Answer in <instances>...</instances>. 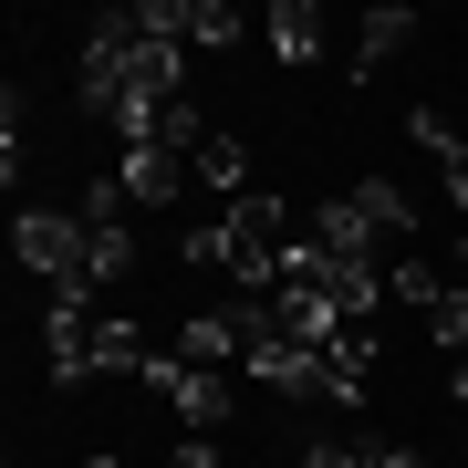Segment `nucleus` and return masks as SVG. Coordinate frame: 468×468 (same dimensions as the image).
Segmentation results:
<instances>
[{"label":"nucleus","mask_w":468,"mask_h":468,"mask_svg":"<svg viewBox=\"0 0 468 468\" xmlns=\"http://www.w3.org/2000/svg\"><path fill=\"white\" fill-rule=\"evenodd\" d=\"M218 229H229V282L239 292H282V250H292V208L282 198H229Z\"/></svg>","instance_id":"obj_1"},{"label":"nucleus","mask_w":468,"mask_h":468,"mask_svg":"<svg viewBox=\"0 0 468 468\" xmlns=\"http://www.w3.org/2000/svg\"><path fill=\"white\" fill-rule=\"evenodd\" d=\"M84 208H21L11 218V250H21V271H42V282L52 292H63V282H84Z\"/></svg>","instance_id":"obj_2"},{"label":"nucleus","mask_w":468,"mask_h":468,"mask_svg":"<svg viewBox=\"0 0 468 468\" xmlns=\"http://www.w3.org/2000/svg\"><path fill=\"white\" fill-rule=\"evenodd\" d=\"M146 385L177 406V427H198V437H218V427L239 417V385H229V375H208V365H177V344L146 365Z\"/></svg>","instance_id":"obj_3"},{"label":"nucleus","mask_w":468,"mask_h":468,"mask_svg":"<svg viewBox=\"0 0 468 468\" xmlns=\"http://www.w3.org/2000/svg\"><path fill=\"white\" fill-rule=\"evenodd\" d=\"M84 302H94V282H63V292L42 302V354H52V385H84V375H94V313H84Z\"/></svg>","instance_id":"obj_4"},{"label":"nucleus","mask_w":468,"mask_h":468,"mask_svg":"<svg viewBox=\"0 0 468 468\" xmlns=\"http://www.w3.org/2000/svg\"><path fill=\"white\" fill-rule=\"evenodd\" d=\"M239 375H250V385H271V396H323V385H334V365H323L313 344H292L282 323H271V334H250Z\"/></svg>","instance_id":"obj_5"},{"label":"nucleus","mask_w":468,"mask_h":468,"mask_svg":"<svg viewBox=\"0 0 468 468\" xmlns=\"http://www.w3.org/2000/svg\"><path fill=\"white\" fill-rule=\"evenodd\" d=\"M115 187H125V208H167L177 187H187V156H177V146H125Z\"/></svg>","instance_id":"obj_6"},{"label":"nucleus","mask_w":468,"mask_h":468,"mask_svg":"<svg viewBox=\"0 0 468 468\" xmlns=\"http://www.w3.org/2000/svg\"><path fill=\"white\" fill-rule=\"evenodd\" d=\"M250 354V334H239V313H187V334H177V365H239Z\"/></svg>","instance_id":"obj_7"},{"label":"nucleus","mask_w":468,"mask_h":468,"mask_svg":"<svg viewBox=\"0 0 468 468\" xmlns=\"http://www.w3.org/2000/svg\"><path fill=\"white\" fill-rule=\"evenodd\" d=\"M448 292H458V282H448V271H437L427 250H396V261H385V302H406L417 323H427V313H437Z\"/></svg>","instance_id":"obj_8"},{"label":"nucleus","mask_w":468,"mask_h":468,"mask_svg":"<svg viewBox=\"0 0 468 468\" xmlns=\"http://www.w3.org/2000/svg\"><path fill=\"white\" fill-rule=\"evenodd\" d=\"M406 135H417V146L437 156V177H448V198L468 208V135H458L448 115H437V104H417V115H406Z\"/></svg>","instance_id":"obj_9"},{"label":"nucleus","mask_w":468,"mask_h":468,"mask_svg":"<svg viewBox=\"0 0 468 468\" xmlns=\"http://www.w3.org/2000/svg\"><path fill=\"white\" fill-rule=\"evenodd\" d=\"M271 63H323V11L313 0H271Z\"/></svg>","instance_id":"obj_10"},{"label":"nucleus","mask_w":468,"mask_h":468,"mask_svg":"<svg viewBox=\"0 0 468 468\" xmlns=\"http://www.w3.org/2000/svg\"><path fill=\"white\" fill-rule=\"evenodd\" d=\"M406 42H417V11H406V0H385V11H365V21H354V73L396 63Z\"/></svg>","instance_id":"obj_11"},{"label":"nucleus","mask_w":468,"mask_h":468,"mask_svg":"<svg viewBox=\"0 0 468 468\" xmlns=\"http://www.w3.org/2000/svg\"><path fill=\"white\" fill-rule=\"evenodd\" d=\"M354 208H365V229L385 239V250H417V198H406V187L365 177V187H354Z\"/></svg>","instance_id":"obj_12"},{"label":"nucleus","mask_w":468,"mask_h":468,"mask_svg":"<svg viewBox=\"0 0 468 468\" xmlns=\"http://www.w3.org/2000/svg\"><path fill=\"white\" fill-rule=\"evenodd\" d=\"M156 354H167V344H156L146 323H125V313H104V323H94V365H104V375H146Z\"/></svg>","instance_id":"obj_13"},{"label":"nucleus","mask_w":468,"mask_h":468,"mask_svg":"<svg viewBox=\"0 0 468 468\" xmlns=\"http://www.w3.org/2000/svg\"><path fill=\"white\" fill-rule=\"evenodd\" d=\"M198 187H218V198H250V146H239L229 125H208V146H198Z\"/></svg>","instance_id":"obj_14"},{"label":"nucleus","mask_w":468,"mask_h":468,"mask_svg":"<svg viewBox=\"0 0 468 468\" xmlns=\"http://www.w3.org/2000/svg\"><path fill=\"white\" fill-rule=\"evenodd\" d=\"M177 42L187 52H229L239 42V11H229V0H177Z\"/></svg>","instance_id":"obj_15"},{"label":"nucleus","mask_w":468,"mask_h":468,"mask_svg":"<svg viewBox=\"0 0 468 468\" xmlns=\"http://www.w3.org/2000/svg\"><path fill=\"white\" fill-rule=\"evenodd\" d=\"M84 282H125V271H135V229H125V218H84Z\"/></svg>","instance_id":"obj_16"},{"label":"nucleus","mask_w":468,"mask_h":468,"mask_svg":"<svg viewBox=\"0 0 468 468\" xmlns=\"http://www.w3.org/2000/svg\"><path fill=\"white\" fill-rule=\"evenodd\" d=\"M177 261L187 271H229V229H218V218H187V229H177Z\"/></svg>","instance_id":"obj_17"},{"label":"nucleus","mask_w":468,"mask_h":468,"mask_svg":"<svg viewBox=\"0 0 468 468\" xmlns=\"http://www.w3.org/2000/svg\"><path fill=\"white\" fill-rule=\"evenodd\" d=\"M427 344L448 354V365L468 354V292H448V302H437V313H427Z\"/></svg>","instance_id":"obj_18"},{"label":"nucleus","mask_w":468,"mask_h":468,"mask_svg":"<svg viewBox=\"0 0 468 468\" xmlns=\"http://www.w3.org/2000/svg\"><path fill=\"white\" fill-rule=\"evenodd\" d=\"M292 468H375V448H344V437H302Z\"/></svg>","instance_id":"obj_19"},{"label":"nucleus","mask_w":468,"mask_h":468,"mask_svg":"<svg viewBox=\"0 0 468 468\" xmlns=\"http://www.w3.org/2000/svg\"><path fill=\"white\" fill-rule=\"evenodd\" d=\"M167 468H218V448H198V437H177V448H167Z\"/></svg>","instance_id":"obj_20"},{"label":"nucleus","mask_w":468,"mask_h":468,"mask_svg":"<svg viewBox=\"0 0 468 468\" xmlns=\"http://www.w3.org/2000/svg\"><path fill=\"white\" fill-rule=\"evenodd\" d=\"M375 468H427V458L417 448H375Z\"/></svg>","instance_id":"obj_21"},{"label":"nucleus","mask_w":468,"mask_h":468,"mask_svg":"<svg viewBox=\"0 0 468 468\" xmlns=\"http://www.w3.org/2000/svg\"><path fill=\"white\" fill-rule=\"evenodd\" d=\"M448 396H458V406H468V354H458V365H448Z\"/></svg>","instance_id":"obj_22"},{"label":"nucleus","mask_w":468,"mask_h":468,"mask_svg":"<svg viewBox=\"0 0 468 468\" xmlns=\"http://www.w3.org/2000/svg\"><path fill=\"white\" fill-rule=\"evenodd\" d=\"M84 468H125V458H115V448H104V458H84Z\"/></svg>","instance_id":"obj_23"},{"label":"nucleus","mask_w":468,"mask_h":468,"mask_svg":"<svg viewBox=\"0 0 468 468\" xmlns=\"http://www.w3.org/2000/svg\"><path fill=\"white\" fill-rule=\"evenodd\" d=\"M458 282H468V239H458Z\"/></svg>","instance_id":"obj_24"},{"label":"nucleus","mask_w":468,"mask_h":468,"mask_svg":"<svg viewBox=\"0 0 468 468\" xmlns=\"http://www.w3.org/2000/svg\"><path fill=\"white\" fill-rule=\"evenodd\" d=\"M458 292H468V282H458Z\"/></svg>","instance_id":"obj_25"}]
</instances>
